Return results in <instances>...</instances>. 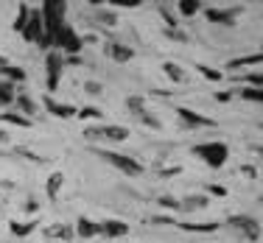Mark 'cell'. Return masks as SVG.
I'll return each mask as SVG.
<instances>
[{"mask_svg": "<svg viewBox=\"0 0 263 243\" xmlns=\"http://www.w3.org/2000/svg\"><path fill=\"white\" fill-rule=\"evenodd\" d=\"M96 157H101L104 162H109L115 171H121L123 176H143V171L146 168L140 165L135 157H129V154H121V151H106V148H90Z\"/></svg>", "mask_w": 263, "mask_h": 243, "instance_id": "cell-2", "label": "cell"}, {"mask_svg": "<svg viewBox=\"0 0 263 243\" xmlns=\"http://www.w3.org/2000/svg\"><path fill=\"white\" fill-rule=\"evenodd\" d=\"M152 224H162V227H174V218H168V215H154V218H152Z\"/></svg>", "mask_w": 263, "mask_h": 243, "instance_id": "cell-42", "label": "cell"}, {"mask_svg": "<svg viewBox=\"0 0 263 243\" xmlns=\"http://www.w3.org/2000/svg\"><path fill=\"white\" fill-rule=\"evenodd\" d=\"M28 14H31V6L17 3V17H14V23H11V31H20L23 34V28H26V23H28Z\"/></svg>", "mask_w": 263, "mask_h": 243, "instance_id": "cell-23", "label": "cell"}, {"mask_svg": "<svg viewBox=\"0 0 263 243\" xmlns=\"http://www.w3.org/2000/svg\"><path fill=\"white\" fill-rule=\"evenodd\" d=\"M177 115H179V120L191 129H216L218 126V120H213V117L202 115V112H196L191 107H177Z\"/></svg>", "mask_w": 263, "mask_h": 243, "instance_id": "cell-8", "label": "cell"}, {"mask_svg": "<svg viewBox=\"0 0 263 243\" xmlns=\"http://www.w3.org/2000/svg\"><path fill=\"white\" fill-rule=\"evenodd\" d=\"M14 104H17V107H20L23 112H26L28 117H34V115H36V104H34V98H31L28 92H20V95L14 98Z\"/></svg>", "mask_w": 263, "mask_h": 243, "instance_id": "cell-25", "label": "cell"}, {"mask_svg": "<svg viewBox=\"0 0 263 243\" xmlns=\"http://www.w3.org/2000/svg\"><path fill=\"white\" fill-rule=\"evenodd\" d=\"M23 39H26V42H34V45L42 48V42H45V26H42L40 9H31L28 23H26V28H23Z\"/></svg>", "mask_w": 263, "mask_h": 243, "instance_id": "cell-7", "label": "cell"}, {"mask_svg": "<svg viewBox=\"0 0 263 243\" xmlns=\"http://www.w3.org/2000/svg\"><path fill=\"white\" fill-rule=\"evenodd\" d=\"M84 90L90 92V95H98V92H101V84H98V81H87Z\"/></svg>", "mask_w": 263, "mask_h": 243, "instance_id": "cell-43", "label": "cell"}, {"mask_svg": "<svg viewBox=\"0 0 263 243\" xmlns=\"http://www.w3.org/2000/svg\"><path fill=\"white\" fill-rule=\"evenodd\" d=\"M157 204L162 210H179V198H174V196H160Z\"/></svg>", "mask_w": 263, "mask_h": 243, "instance_id": "cell-35", "label": "cell"}, {"mask_svg": "<svg viewBox=\"0 0 263 243\" xmlns=\"http://www.w3.org/2000/svg\"><path fill=\"white\" fill-rule=\"evenodd\" d=\"M73 232H76L79 238L90 240V238H96V235H101V221H92V218H87V215H79Z\"/></svg>", "mask_w": 263, "mask_h": 243, "instance_id": "cell-10", "label": "cell"}, {"mask_svg": "<svg viewBox=\"0 0 263 243\" xmlns=\"http://www.w3.org/2000/svg\"><path fill=\"white\" fill-rule=\"evenodd\" d=\"M76 117H81V120H92V117H96V120H101L104 112L98 109V107H84V109H79V112H76Z\"/></svg>", "mask_w": 263, "mask_h": 243, "instance_id": "cell-32", "label": "cell"}, {"mask_svg": "<svg viewBox=\"0 0 263 243\" xmlns=\"http://www.w3.org/2000/svg\"><path fill=\"white\" fill-rule=\"evenodd\" d=\"M45 109L51 112L53 117H59V120H70V117H76V112H79L73 104H62V101H56V98H51V95L45 98Z\"/></svg>", "mask_w": 263, "mask_h": 243, "instance_id": "cell-9", "label": "cell"}, {"mask_svg": "<svg viewBox=\"0 0 263 243\" xmlns=\"http://www.w3.org/2000/svg\"><path fill=\"white\" fill-rule=\"evenodd\" d=\"M160 17L165 20V28H177V17H174V11L168 6H160Z\"/></svg>", "mask_w": 263, "mask_h": 243, "instance_id": "cell-33", "label": "cell"}, {"mask_svg": "<svg viewBox=\"0 0 263 243\" xmlns=\"http://www.w3.org/2000/svg\"><path fill=\"white\" fill-rule=\"evenodd\" d=\"M196 70L202 73V76L208 78V81H224V78H227V76H224L221 70H216V67H208V65H202V62H199V65H196Z\"/></svg>", "mask_w": 263, "mask_h": 243, "instance_id": "cell-29", "label": "cell"}, {"mask_svg": "<svg viewBox=\"0 0 263 243\" xmlns=\"http://www.w3.org/2000/svg\"><path fill=\"white\" fill-rule=\"evenodd\" d=\"M241 9H233V11H221V9H204V17H208L210 23H218V26H235V14Z\"/></svg>", "mask_w": 263, "mask_h": 243, "instance_id": "cell-14", "label": "cell"}, {"mask_svg": "<svg viewBox=\"0 0 263 243\" xmlns=\"http://www.w3.org/2000/svg\"><path fill=\"white\" fill-rule=\"evenodd\" d=\"M106 56H109L112 62H118V65H126V62L135 59V51H132L129 45H123V42H109V45H106Z\"/></svg>", "mask_w": 263, "mask_h": 243, "instance_id": "cell-12", "label": "cell"}, {"mask_svg": "<svg viewBox=\"0 0 263 243\" xmlns=\"http://www.w3.org/2000/svg\"><path fill=\"white\" fill-rule=\"evenodd\" d=\"M129 224L126 221H118V218H106L101 221V235L104 238H123V235H129Z\"/></svg>", "mask_w": 263, "mask_h": 243, "instance_id": "cell-11", "label": "cell"}, {"mask_svg": "<svg viewBox=\"0 0 263 243\" xmlns=\"http://www.w3.org/2000/svg\"><path fill=\"white\" fill-rule=\"evenodd\" d=\"M96 20L104 23V26H112V23H115V14H112V11H96Z\"/></svg>", "mask_w": 263, "mask_h": 243, "instance_id": "cell-38", "label": "cell"}, {"mask_svg": "<svg viewBox=\"0 0 263 243\" xmlns=\"http://www.w3.org/2000/svg\"><path fill=\"white\" fill-rule=\"evenodd\" d=\"M126 107H129V112H135V115H143V112H146V98L143 95H129Z\"/></svg>", "mask_w": 263, "mask_h": 243, "instance_id": "cell-30", "label": "cell"}, {"mask_svg": "<svg viewBox=\"0 0 263 243\" xmlns=\"http://www.w3.org/2000/svg\"><path fill=\"white\" fill-rule=\"evenodd\" d=\"M0 76H6V81H11V84H20V81H26L28 78V73L23 70V67H17V65H3L0 67Z\"/></svg>", "mask_w": 263, "mask_h": 243, "instance_id": "cell-21", "label": "cell"}, {"mask_svg": "<svg viewBox=\"0 0 263 243\" xmlns=\"http://www.w3.org/2000/svg\"><path fill=\"white\" fill-rule=\"evenodd\" d=\"M179 171H182V168H162V171H160V176H177Z\"/></svg>", "mask_w": 263, "mask_h": 243, "instance_id": "cell-44", "label": "cell"}, {"mask_svg": "<svg viewBox=\"0 0 263 243\" xmlns=\"http://www.w3.org/2000/svg\"><path fill=\"white\" fill-rule=\"evenodd\" d=\"M137 117H140V123H146L148 129H162V123H160V120H157V117H154V115H152V112H148V109L143 112V115H137Z\"/></svg>", "mask_w": 263, "mask_h": 243, "instance_id": "cell-34", "label": "cell"}, {"mask_svg": "<svg viewBox=\"0 0 263 243\" xmlns=\"http://www.w3.org/2000/svg\"><path fill=\"white\" fill-rule=\"evenodd\" d=\"M210 204V196H204V193H191V196L179 198V210H185V213H193V210H208Z\"/></svg>", "mask_w": 263, "mask_h": 243, "instance_id": "cell-13", "label": "cell"}, {"mask_svg": "<svg viewBox=\"0 0 263 243\" xmlns=\"http://www.w3.org/2000/svg\"><path fill=\"white\" fill-rule=\"evenodd\" d=\"M238 95H241L243 101H252V104H260V101H263V92L258 90V87H243Z\"/></svg>", "mask_w": 263, "mask_h": 243, "instance_id": "cell-31", "label": "cell"}, {"mask_svg": "<svg viewBox=\"0 0 263 243\" xmlns=\"http://www.w3.org/2000/svg\"><path fill=\"white\" fill-rule=\"evenodd\" d=\"M233 81H247L249 87H258L260 90V84H263V73L260 70H255V73H243V76H230Z\"/></svg>", "mask_w": 263, "mask_h": 243, "instance_id": "cell-28", "label": "cell"}, {"mask_svg": "<svg viewBox=\"0 0 263 243\" xmlns=\"http://www.w3.org/2000/svg\"><path fill=\"white\" fill-rule=\"evenodd\" d=\"M62 70H65V56L59 51H48L45 53V87H48V92L59 90Z\"/></svg>", "mask_w": 263, "mask_h": 243, "instance_id": "cell-5", "label": "cell"}, {"mask_svg": "<svg viewBox=\"0 0 263 243\" xmlns=\"http://www.w3.org/2000/svg\"><path fill=\"white\" fill-rule=\"evenodd\" d=\"M3 143H9V132H6V129H0V146H3Z\"/></svg>", "mask_w": 263, "mask_h": 243, "instance_id": "cell-46", "label": "cell"}, {"mask_svg": "<svg viewBox=\"0 0 263 243\" xmlns=\"http://www.w3.org/2000/svg\"><path fill=\"white\" fill-rule=\"evenodd\" d=\"M0 120H6V123H11V126H20V129H28L34 120H28V117H23V115H17V112H3L0 115Z\"/></svg>", "mask_w": 263, "mask_h": 243, "instance_id": "cell-26", "label": "cell"}, {"mask_svg": "<svg viewBox=\"0 0 263 243\" xmlns=\"http://www.w3.org/2000/svg\"><path fill=\"white\" fill-rule=\"evenodd\" d=\"M62 185H65V173H62V171H53L51 176H48V182H45V193L51 196V201H53L56 196H59Z\"/></svg>", "mask_w": 263, "mask_h": 243, "instance_id": "cell-20", "label": "cell"}, {"mask_svg": "<svg viewBox=\"0 0 263 243\" xmlns=\"http://www.w3.org/2000/svg\"><path fill=\"white\" fill-rule=\"evenodd\" d=\"M193 154L208 162V168L218 171V168H224V162H227L230 148H227V143H218V140L216 143H199V146H193Z\"/></svg>", "mask_w": 263, "mask_h": 243, "instance_id": "cell-3", "label": "cell"}, {"mask_svg": "<svg viewBox=\"0 0 263 243\" xmlns=\"http://www.w3.org/2000/svg\"><path fill=\"white\" fill-rule=\"evenodd\" d=\"M14 98H17L14 84H11V81H0V109L6 112V107H9V104H14Z\"/></svg>", "mask_w": 263, "mask_h": 243, "instance_id": "cell-22", "label": "cell"}, {"mask_svg": "<svg viewBox=\"0 0 263 243\" xmlns=\"http://www.w3.org/2000/svg\"><path fill=\"white\" fill-rule=\"evenodd\" d=\"M213 98H216L218 104H230V101H233V90H221V92H216Z\"/></svg>", "mask_w": 263, "mask_h": 243, "instance_id": "cell-41", "label": "cell"}, {"mask_svg": "<svg viewBox=\"0 0 263 243\" xmlns=\"http://www.w3.org/2000/svg\"><path fill=\"white\" fill-rule=\"evenodd\" d=\"M81 48H84V42H81L79 31H73V26H62L56 31L53 42H51V51H65V53H81Z\"/></svg>", "mask_w": 263, "mask_h": 243, "instance_id": "cell-4", "label": "cell"}, {"mask_svg": "<svg viewBox=\"0 0 263 243\" xmlns=\"http://www.w3.org/2000/svg\"><path fill=\"white\" fill-rule=\"evenodd\" d=\"M26 213H36V201H34V198H28V201H26Z\"/></svg>", "mask_w": 263, "mask_h": 243, "instance_id": "cell-45", "label": "cell"}, {"mask_svg": "<svg viewBox=\"0 0 263 243\" xmlns=\"http://www.w3.org/2000/svg\"><path fill=\"white\" fill-rule=\"evenodd\" d=\"M174 227L185 229V232H216L221 221H208V224H191V221H174Z\"/></svg>", "mask_w": 263, "mask_h": 243, "instance_id": "cell-17", "label": "cell"}, {"mask_svg": "<svg viewBox=\"0 0 263 243\" xmlns=\"http://www.w3.org/2000/svg\"><path fill=\"white\" fill-rule=\"evenodd\" d=\"M40 14H42V26H45V42H42V48L51 51V42H53L56 31L62 26H67V3L65 0H45Z\"/></svg>", "mask_w": 263, "mask_h": 243, "instance_id": "cell-1", "label": "cell"}, {"mask_svg": "<svg viewBox=\"0 0 263 243\" xmlns=\"http://www.w3.org/2000/svg\"><path fill=\"white\" fill-rule=\"evenodd\" d=\"M84 137H87V140H101V126H87Z\"/></svg>", "mask_w": 263, "mask_h": 243, "instance_id": "cell-40", "label": "cell"}, {"mask_svg": "<svg viewBox=\"0 0 263 243\" xmlns=\"http://www.w3.org/2000/svg\"><path fill=\"white\" fill-rule=\"evenodd\" d=\"M112 6H115V9H137L140 0H112Z\"/></svg>", "mask_w": 263, "mask_h": 243, "instance_id": "cell-39", "label": "cell"}, {"mask_svg": "<svg viewBox=\"0 0 263 243\" xmlns=\"http://www.w3.org/2000/svg\"><path fill=\"white\" fill-rule=\"evenodd\" d=\"M9 229L11 235H17V238H28L31 232L36 229V221H28V224H20V221H9Z\"/></svg>", "mask_w": 263, "mask_h": 243, "instance_id": "cell-24", "label": "cell"}, {"mask_svg": "<svg viewBox=\"0 0 263 243\" xmlns=\"http://www.w3.org/2000/svg\"><path fill=\"white\" fill-rule=\"evenodd\" d=\"M162 73L174 81V84H187V70L177 62H162Z\"/></svg>", "mask_w": 263, "mask_h": 243, "instance_id": "cell-15", "label": "cell"}, {"mask_svg": "<svg viewBox=\"0 0 263 243\" xmlns=\"http://www.w3.org/2000/svg\"><path fill=\"white\" fill-rule=\"evenodd\" d=\"M73 235H76V232H73V227H67V224H53V227H48V232H45V238L48 240H70L73 238Z\"/></svg>", "mask_w": 263, "mask_h": 243, "instance_id": "cell-18", "label": "cell"}, {"mask_svg": "<svg viewBox=\"0 0 263 243\" xmlns=\"http://www.w3.org/2000/svg\"><path fill=\"white\" fill-rule=\"evenodd\" d=\"M45 243H59V240H45Z\"/></svg>", "mask_w": 263, "mask_h": 243, "instance_id": "cell-48", "label": "cell"}, {"mask_svg": "<svg viewBox=\"0 0 263 243\" xmlns=\"http://www.w3.org/2000/svg\"><path fill=\"white\" fill-rule=\"evenodd\" d=\"M162 34L174 42H187V34H182V31H177V28H162Z\"/></svg>", "mask_w": 263, "mask_h": 243, "instance_id": "cell-36", "label": "cell"}, {"mask_svg": "<svg viewBox=\"0 0 263 243\" xmlns=\"http://www.w3.org/2000/svg\"><path fill=\"white\" fill-rule=\"evenodd\" d=\"M263 56L260 53H249V56H238V59L227 62V70H241V67H260Z\"/></svg>", "mask_w": 263, "mask_h": 243, "instance_id": "cell-16", "label": "cell"}, {"mask_svg": "<svg viewBox=\"0 0 263 243\" xmlns=\"http://www.w3.org/2000/svg\"><path fill=\"white\" fill-rule=\"evenodd\" d=\"M227 227L238 229L247 240H255V243L260 240V221H258V218H252V215H230L227 218Z\"/></svg>", "mask_w": 263, "mask_h": 243, "instance_id": "cell-6", "label": "cell"}, {"mask_svg": "<svg viewBox=\"0 0 263 243\" xmlns=\"http://www.w3.org/2000/svg\"><path fill=\"white\" fill-rule=\"evenodd\" d=\"M101 140L123 143V140H129V129L126 126H101Z\"/></svg>", "mask_w": 263, "mask_h": 243, "instance_id": "cell-19", "label": "cell"}, {"mask_svg": "<svg viewBox=\"0 0 263 243\" xmlns=\"http://www.w3.org/2000/svg\"><path fill=\"white\" fill-rule=\"evenodd\" d=\"M227 188H221V185H208V193H204V196H216V198H224L227 196Z\"/></svg>", "mask_w": 263, "mask_h": 243, "instance_id": "cell-37", "label": "cell"}, {"mask_svg": "<svg viewBox=\"0 0 263 243\" xmlns=\"http://www.w3.org/2000/svg\"><path fill=\"white\" fill-rule=\"evenodd\" d=\"M3 65H9V59H6L3 53H0V67H3Z\"/></svg>", "mask_w": 263, "mask_h": 243, "instance_id": "cell-47", "label": "cell"}, {"mask_svg": "<svg viewBox=\"0 0 263 243\" xmlns=\"http://www.w3.org/2000/svg\"><path fill=\"white\" fill-rule=\"evenodd\" d=\"M177 9H179V14H182V17H193V14H199L202 3H199V0H179Z\"/></svg>", "mask_w": 263, "mask_h": 243, "instance_id": "cell-27", "label": "cell"}]
</instances>
